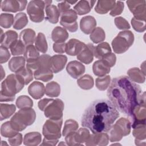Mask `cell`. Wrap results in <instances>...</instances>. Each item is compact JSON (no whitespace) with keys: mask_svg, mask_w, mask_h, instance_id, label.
Returning <instances> with one entry per match:
<instances>
[{"mask_svg":"<svg viewBox=\"0 0 146 146\" xmlns=\"http://www.w3.org/2000/svg\"><path fill=\"white\" fill-rule=\"evenodd\" d=\"M141 93L138 84L127 76H120L112 80L107 96L117 110L129 117L139 103Z\"/></svg>","mask_w":146,"mask_h":146,"instance_id":"1","label":"cell"},{"mask_svg":"<svg viewBox=\"0 0 146 146\" xmlns=\"http://www.w3.org/2000/svg\"><path fill=\"white\" fill-rule=\"evenodd\" d=\"M119 116L118 111L110 100H96L85 110L82 125L90 129L93 133L106 132Z\"/></svg>","mask_w":146,"mask_h":146,"instance_id":"2","label":"cell"},{"mask_svg":"<svg viewBox=\"0 0 146 146\" xmlns=\"http://www.w3.org/2000/svg\"><path fill=\"white\" fill-rule=\"evenodd\" d=\"M25 83L16 74H10L1 83L0 101L12 102L15 98V95L24 87Z\"/></svg>","mask_w":146,"mask_h":146,"instance_id":"3","label":"cell"},{"mask_svg":"<svg viewBox=\"0 0 146 146\" xmlns=\"http://www.w3.org/2000/svg\"><path fill=\"white\" fill-rule=\"evenodd\" d=\"M36 119V113L32 108L20 109L10 120L13 128L18 131H22L27 126L34 123Z\"/></svg>","mask_w":146,"mask_h":146,"instance_id":"4","label":"cell"},{"mask_svg":"<svg viewBox=\"0 0 146 146\" xmlns=\"http://www.w3.org/2000/svg\"><path fill=\"white\" fill-rule=\"evenodd\" d=\"M134 39V35L132 31H120L112 41L111 44L114 52L116 54L125 52L132 45Z\"/></svg>","mask_w":146,"mask_h":146,"instance_id":"5","label":"cell"},{"mask_svg":"<svg viewBox=\"0 0 146 146\" xmlns=\"http://www.w3.org/2000/svg\"><path fill=\"white\" fill-rule=\"evenodd\" d=\"M131 127V122L127 119L121 117L109 129V140L111 142L120 141L123 136L130 133Z\"/></svg>","mask_w":146,"mask_h":146,"instance_id":"6","label":"cell"},{"mask_svg":"<svg viewBox=\"0 0 146 146\" xmlns=\"http://www.w3.org/2000/svg\"><path fill=\"white\" fill-rule=\"evenodd\" d=\"M63 119H51L46 121L42 129L44 136L48 139H58L61 137V127Z\"/></svg>","mask_w":146,"mask_h":146,"instance_id":"7","label":"cell"},{"mask_svg":"<svg viewBox=\"0 0 146 146\" xmlns=\"http://www.w3.org/2000/svg\"><path fill=\"white\" fill-rule=\"evenodd\" d=\"M145 94L143 92V95L140 96L139 103L136 106L131 115L129 117L132 128L140 124H145Z\"/></svg>","mask_w":146,"mask_h":146,"instance_id":"8","label":"cell"},{"mask_svg":"<svg viewBox=\"0 0 146 146\" xmlns=\"http://www.w3.org/2000/svg\"><path fill=\"white\" fill-rule=\"evenodd\" d=\"M46 7L44 1L34 0L29 2L27 13L31 21L36 23L42 22L44 18V9Z\"/></svg>","mask_w":146,"mask_h":146,"instance_id":"9","label":"cell"},{"mask_svg":"<svg viewBox=\"0 0 146 146\" xmlns=\"http://www.w3.org/2000/svg\"><path fill=\"white\" fill-rule=\"evenodd\" d=\"M64 103L61 99H50L47 104L44 107V116L51 119H60L63 116Z\"/></svg>","mask_w":146,"mask_h":146,"instance_id":"10","label":"cell"},{"mask_svg":"<svg viewBox=\"0 0 146 146\" xmlns=\"http://www.w3.org/2000/svg\"><path fill=\"white\" fill-rule=\"evenodd\" d=\"M78 15L73 9L67 10L60 14V24L69 31L75 32L78 28Z\"/></svg>","mask_w":146,"mask_h":146,"instance_id":"11","label":"cell"},{"mask_svg":"<svg viewBox=\"0 0 146 146\" xmlns=\"http://www.w3.org/2000/svg\"><path fill=\"white\" fill-rule=\"evenodd\" d=\"M126 3L135 18L139 20L145 21L146 18V2L144 0H130Z\"/></svg>","mask_w":146,"mask_h":146,"instance_id":"12","label":"cell"},{"mask_svg":"<svg viewBox=\"0 0 146 146\" xmlns=\"http://www.w3.org/2000/svg\"><path fill=\"white\" fill-rule=\"evenodd\" d=\"M27 3V1L4 0L1 1V9L3 11L16 13L23 10Z\"/></svg>","mask_w":146,"mask_h":146,"instance_id":"13","label":"cell"},{"mask_svg":"<svg viewBox=\"0 0 146 146\" xmlns=\"http://www.w3.org/2000/svg\"><path fill=\"white\" fill-rule=\"evenodd\" d=\"M66 71L72 78L78 79L84 73L85 66L77 60H73L67 64Z\"/></svg>","mask_w":146,"mask_h":146,"instance_id":"14","label":"cell"},{"mask_svg":"<svg viewBox=\"0 0 146 146\" xmlns=\"http://www.w3.org/2000/svg\"><path fill=\"white\" fill-rule=\"evenodd\" d=\"M109 142V136L105 132L90 134L85 142L86 145H107Z\"/></svg>","mask_w":146,"mask_h":146,"instance_id":"15","label":"cell"},{"mask_svg":"<svg viewBox=\"0 0 146 146\" xmlns=\"http://www.w3.org/2000/svg\"><path fill=\"white\" fill-rule=\"evenodd\" d=\"M86 44L76 39H71L66 45V52L70 56L78 55L83 50Z\"/></svg>","mask_w":146,"mask_h":146,"instance_id":"16","label":"cell"},{"mask_svg":"<svg viewBox=\"0 0 146 146\" xmlns=\"http://www.w3.org/2000/svg\"><path fill=\"white\" fill-rule=\"evenodd\" d=\"M94 46L91 43L86 44L83 50L77 55V59L81 62L88 64L94 59Z\"/></svg>","mask_w":146,"mask_h":146,"instance_id":"17","label":"cell"},{"mask_svg":"<svg viewBox=\"0 0 146 146\" xmlns=\"http://www.w3.org/2000/svg\"><path fill=\"white\" fill-rule=\"evenodd\" d=\"M67 62V57L64 55H55L51 56L50 67L55 74L61 71Z\"/></svg>","mask_w":146,"mask_h":146,"instance_id":"18","label":"cell"},{"mask_svg":"<svg viewBox=\"0 0 146 146\" xmlns=\"http://www.w3.org/2000/svg\"><path fill=\"white\" fill-rule=\"evenodd\" d=\"M96 21L95 18L91 15L83 17L80 21V27L82 32L86 34H91L96 28Z\"/></svg>","mask_w":146,"mask_h":146,"instance_id":"19","label":"cell"},{"mask_svg":"<svg viewBox=\"0 0 146 146\" xmlns=\"http://www.w3.org/2000/svg\"><path fill=\"white\" fill-rule=\"evenodd\" d=\"M18 37V34L15 31L8 30L5 33H3V30L1 29L0 40L1 46L7 48H10L11 45L17 40Z\"/></svg>","mask_w":146,"mask_h":146,"instance_id":"20","label":"cell"},{"mask_svg":"<svg viewBox=\"0 0 146 146\" xmlns=\"http://www.w3.org/2000/svg\"><path fill=\"white\" fill-rule=\"evenodd\" d=\"M28 92L34 99H39L45 93L44 84L39 82H33L28 87Z\"/></svg>","mask_w":146,"mask_h":146,"instance_id":"21","label":"cell"},{"mask_svg":"<svg viewBox=\"0 0 146 146\" xmlns=\"http://www.w3.org/2000/svg\"><path fill=\"white\" fill-rule=\"evenodd\" d=\"M110 67L103 59H100L94 62L92 66L94 74L99 77L103 76L110 72Z\"/></svg>","mask_w":146,"mask_h":146,"instance_id":"22","label":"cell"},{"mask_svg":"<svg viewBox=\"0 0 146 146\" xmlns=\"http://www.w3.org/2000/svg\"><path fill=\"white\" fill-rule=\"evenodd\" d=\"M95 2V1H80L74 6V9L77 14L79 15H84L91 11Z\"/></svg>","mask_w":146,"mask_h":146,"instance_id":"23","label":"cell"},{"mask_svg":"<svg viewBox=\"0 0 146 146\" xmlns=\"http://www.w3.org/2000/svg\"><path fill=\"white\" fill-rule=\"evenodd\" d=\"M33 73L35 79L43 82H48L53 78V72L50 67H40L35 70Z\"/></svg>","mask_w":146,"mask_h":146,"instance_id":"24","label":"cell"},{"mask_svg":"<svg viewBox=\"0 0 146 146\" xmlns=\"http://www.w3.org/2000/svg\"><path fill=\"white\" fill-rule=\"evenodd\" d=\"M46 17L45 19L49 22L55 24L59 21L60 13L57 7L54 5H50L45 7Z\"/></svg>","mask_w":146,"mask_h":146,"instance_id":"25","label":"cell"},{"mask_svg":"<svg viewBox=\"0 0 146 146\" xmlns=\"http://www.w3.org/2000/svg\"><path fill=\"white\" fill-rule=\"evenodd\" d=\"M68 38V33L67 30L60 26L55 27L51 33V38L54 43H62Z\"/></svg>","mask_w":146,"mask_h":146,"instance_id":"26","label":"cell"},{"mask_svg":"<svg viewBox=\"0 0 146 146\" xmlns=\"http://www.w3.org/2000/svg\"><path fill=\"white\" fill-rule=\"evenodd\" d=\"M35 32L31 29H26L22 31L19 34V38L26 47L29 45H32L36 38Z\"/></svg>","mask_w":146,"mask_h":146,"instance_id":"27","label":"cell"},{"mask_svg":"<svg viewBox=\"0 0 146 146\" xmlns=\"http://www.w3.org/2000/svg\"><path fill=\"white\" fill-rule=\"evenodd\" d=\"M115 3V1L112 0L98 1L95 7V11L100 14H106L113 9Z\"/></svg>","mask_w":146,"mask_h":146,"instance_id":"28","label":"cell"},{"mask_svg":"<svg viewBox=\"0 0 146 146\" xmlns=\"http://www.w3.org/2000/svg\"><path fill=\"white\" fill-rule=\"evenodd\" d=\"M111 53V48L107 42H102L94 47V55L95 58L102 59L106 56Z\"/></svg>","mask_w":146,"mask_h":146,"instance_id":"29","label":"cell"},{"mask_svg":"<svg viewBox=\"0 0 146 146\" xmlns=\"http://www.w3.org/2000/svg\"><path fill=\"white\" fill-rule=\"evenodd\" d=\"M42 136L38 132H31L26 133L23 137V144L28 146H36L41 143Z\"/></svg>","mask_w":146,"mask_h":146,"instance_id":"30","label":"cell"},{"mask_svg":"<svg viewBox=\"0 0 146 146\" xmlns=\"http://www.w3.org/2000/svg\"><path fill=\"white\" fill-rule=\"evenodd\" d=\"M25 62L26 59L23 56H14L10 60L8 67L12 72L16 73L25 67Z\"/></svg>","mask_w":146,"mask_h":146,"instance_id":"31","label":"cell"},{"mask_svg":"<svg viewBox=\"0 0 146 146\" xmlns=\"http://www.w3.org/2000/svg\"><path fill=\"white\" fill-rule=\"evenodd\" d=\"M128 77L135 82L139 83H143L145 80V75L137 67L130 68L127 71Z\"/></svg>","mask_w":146,"mask_h":146,"instance_id":"32","label":"cell"},{"mask_svg":"<svg viewBox=\"0 0 146 146\" xmlns=\"http://www.w3.org/2000/svg\"><path fill=\"white\" fill-rule=\"evenodd\" d=\"M16 107L14 104H0V120L2 121L3 120L8 119L10 117L15 111Z\"/></svg>","mask_w":146,"mask_h":146,"instance_id":"33","label":"cell"},{"mask_svg":"<svg viewBox=\"0 0 146 146\" xmlns=\"http://www.w3.org/2000/svg\"><path fill=\"white\" fill-rule=\"evenodd\" d=\"M60 87L56 82L52 81L48 83L45 88V94L49 97H57L60 95Z\"/></svg>","mask_w":146,"mask_h":146,"instance_id":"34","label":"cell"},{"mask_svg":"<svg viewBox=\"0 0 146 146\" xmlns=\"http://www.w3.org/2000/svg\"><path fill=\"white\" fill-rule=\"evenodd\" d=\"M35 47L37 50L42 53H46L48 49V45L44 34L39 33L35 40Z\"/></svg>","mask_w":146,"mask_h":146,"instance_id":"35","label":"cell"},{"mask_svg":"<svg viewBox=\"0 0 146 146\" xmlns=\"http://www.w3.org/2000/svg\"><path fill=\"white\" fill-rule=\"evenodd\" d=\"M77 84L82 89L90 90L94 84V79L91 75L86 74L77 80Z\"/></svg>","mask_w":146,"mask_h":146,"instance_id":"36","label":"cell"},{"mask_svg":"<svg viewBox=\"0 0 146 146\" xmlns=\"http://www.w3.org/2000/svg\"><path fill=\"white\" fill-rule=\"evenodd\" d=\"M28 23V18L25 13L17 14L14 18L13 28L16 30H21L25 27Z\"/></svg>","mask_w":146,"mask_h":146,"instance_id":"37","label":"cell"},{"mask_svg":"<svg viewBox=\"0 0 146 146\" xmlns=\"http://www.w3.org/2000/svg\"><path fill=\"white\" fill-rule=\"evenodd\" d=\"M24 57L27 62H33L39 57V52L34 46L29 45L26 47Z\"/></svg>","mask_w":146,"mask_h":146,"instance_id":"38","label":"cell"},{"mask_svg":"<svg viewBox=\"0 0 146 146\" xmlns=\"http://www.w3.org/2000/svg\"><path fill=\"white\" fill-rule=\"evenodd\" d=\"M18 131L15 130L12 126L10 121L3 123L1 128V134L5 137H11L18 133Z\"/></svg>","mask_w":146,"mask_h":146,"instance_id":"39","label":"cell"},{"mask_svg":"<svg viewBox=\"0 0 146 146\" xmlns=\"http://www.w3.org/2000/svg\"><path fill=\"white\" fill-rule=\"evenodd\" d=\"M90 38L94 43H100L104 41L106 38L105 32L102 28L96 27L91 33Z\"/></svg>","mask_w":146,"mask_h":146,"instance_id":"40","label":"cell"},{"mask_svg":"<svg viewBox=\"0 0 146 146\" xmlns=\"http://www.w3.org/2000/svg\"><path fill=\"white\" fill-rule=\"evenodd\" d=\"M90 135L89 131L86 128H81L75 132V139L78 145H82L88 139Z\"/></svg>","mask_w":146,"mask_h":146,"instance_id":"41","label":"cell"},{"mask_svg":"<svg viewBox=\"0 0 146 146\" xmlns=\"http://www.w3.org/2000/svg\"><path fill=\"white\" fill-rule=\"evenodd\" d=\"M24 82L25 85H27L33 79V71L27 67H25L15 73Z\"/></svg>","mask_w":146,"mask_h":146,"instance_id":"42","label":"cell"},{"mask_svg":"<svg viewBox=\"0 0 146 146\" xmlns=\"http://www.w3.org/2000/svg\"><path fill=\"white\" fill-rule=\"evenodd\" d=\"M15 103L19 109L31 108L33 106V102L31 99L26 95L19 96L17 98Z\"/></svg>","mask_w":146,"mask_h":146,"instance_id":"43","label":"cell"},{"mask_svg":"<svg viewBox=\"0 0 146 146\" xmlns=\"http://www.w3.org/2000/svg\"><path fill=\"white\" fill-rule=\"evenodd\" d=\"M25 48L26 46L20 40H17L10 47L11 53L13 56H18L24 54Z\"/></svg>","mask_w":146,"mask_h":146,"instance_id":"44","label":"cell"},{"mask_svg":"<svg viewBox=\"0 0 146 146\" xmlns=\"http://www.w3.org/2000/svg\"><path fill=\"white\" fill-rule=\"evenodd\" d=\"M78 127L79 124L75 120L72 119L67 120L64 123L62 135L63 136H66L70 133L76 131Z\"/></svg>","mask_w":146,"mask_h":146,"instance_id":"45","label":"cell"},{"mask_svg":"<svg viewBox=\"0 0 146 146\" xmlns=\"http://www.w3.org/2000/svg\"><path fill=\"white\" fill-rule=\"evenodd\" d=\"M111 82V77L110 75H105L99 77L96 79L95 85L97 88L100 91L106 90Z\"/></svg>","mask_w":146,"mask_h":146,"instance_id":"46","label":"cell"},{"mask_svg":"<svg viewBox=\"0 0 146 146\" xmlns=\"http://www.w3.org/2000/svg\"><path fill=\"white\" fill-rule=\"evenodd\" d=\"M14 16L11 14L2 13L0 16V25L5 29L10 28L14 24Z\"/></svg>","mask_w":146,"mask_h":146,"instance_id":"47","label":"cell"},{"mask_svg":"<svg viewBox=\"0 0 146 146\" xmlns=\"http://www.w3.org/2000/svg\"><path fill=\"white\" fill-rule=\"evenodd\" d=\"M132 134L135 139L140 140H145L146 131H145V124H140L133 128Z\"/></svg>","mask_w":146,"mask_h":146,"instance_id":"48","label":"cell"},{"mask_svg":"<svg viewBox=\"0 0 146 146\" xmlns=\"http://www.w3.org/2000/svg\"><path fill=\"white\" fill-rule=\"evenodd\" d=\"M131 24L133 29L137 32L142 33L145 30V21L139 20L133 18L131 19Z\"/></svg>","mask_w":146,"mask_h":146,"instance_id":"49","label":"cell"},{"mask_svg":"<svg viewBox=\"0 0 146 146\" xmlns=\"http://www.w3.org/2000/svg\"><path fill=\"white\" fill-rule=\"evenodd\" d=\"M115 24L120 30H128L130 29V25L128 21L121 17H118L115 18Z\"/></svg>","mask_w":146,"mask_h":146,"instance_id":"50","label":"cell"},{"mask_svg":"<svg viewBox=\"0 0 146 146\" xmlns=\"http://www.w3.org/2000/svg\"><path fill=\"white\" fill-rule=\"evenodd\" d=\"M124 7V5L123 2L120 1H116L113 9L110 11V15H111L112 17L120 15L123 12Z\"/></svg>","mask_w":146,"mask_h":146,"instance_id":"51","label":"cell"},{"mask_svg":"<svg viewBox=\"0 0 146 146\" xmlns=\"http://www.w3.org/2000/svg\"><path fill=\"white\" fill-rule=\"evenodd\" d=\"M10 53L7 48L1 46L0 47V63L2 64L7 62L10 58Z\"/></svg>","mask_w":146,"mask_h":146,"instance_id":"52","label":"cell"},{"mask_svg":"<svg viewBox=\"0 0 146 146\" xmlns=\"http://www.w3.org/2000/svg\"><path fill=\"white\" fill-rule=\"evenodd\" d=\"M23 141L22 139V135L21 133H18L16 135L9 137L8 139V141L10 144V145L12 146H16V145H19L22 144Z\"/></svg>","mask_w":146,"mask_h":146,"instance_id":"53","label":"cell"},{"mask_svg":"<svg viewBox=\"0 0 146 146\" xmlns=\"http://www.w3.org/2000/svg\"><path fill=\"white\" fill-rule=\"evenodd\" d=\"M66 43L65 42L54 43L53 44V50L56 53H64L66 52Z\"/></svg>","mask_w":146,"mask_h":146,"instance_id":"54","label":"cell"},{"mask_svg":"<svg viewBox=\"0 0 146 146\" xmlns=\"http://www.w3.org/2000/svg\"><path fill=\"white\" fill-rule=\"evenodd\" d=\"M102 59H103L104 61H106V62L108 64V66L110 67H112L115 64L116 60V55L113 53L111 52L110 54L106 56Z\"/></svg>","mask_w":146,"mask_h":146,"instance_id":"55","label":"cell"},{"mask_svg":"<svg viewBox=\"0 0 146 146\" xmlns=\"http://www.w3.org/2000/svg\"><path fill=\"white\" fill-rule=\"evenodd\" d=\"M58 7L60 13L61 14L62 13L70 9V5L67 1H62L60 3H59L58 4Z\"/></svg>","mask_w":146,"mask_h":146,"instance_id":"56","label":"cell"},{"mask_svg":"<svg viewBox=\"0 0 146 146\" xmlns=\"http://www.w3.org/2000/svg\"><path fill=\"white\" fill-rule=\"evenodd\" d=\"M58 142V139H48L46 137L44 138L43 143L41 145H55Z\"/></svg>","mask_w":146,"mask_h":146,"instance_id":"57","label":"cell"},{"mask_svg":"<svg viewBox=\"0 0 146 146\" xmlns=\"http://www.w3.org/2000/svg\"><path fill=\"white\" fill-rule=\"evenodd\" d=\"M1 80H2L4 78L5 76V71H3V67H2V66H1Z\"/></svg>","mask_w":146,"mask_h":146,"instance_id":"58","label":"cell"},{"mask_svg":"<svg viewBox=\"0 0 146 146\" xmlns=\"http://www.w3.org/2000/svg\"><path fill=\"white\" fill-rule=\"evenodd\" d=\"M67 2H68V3L70 4H74V3H76V2H78V1H67Z\"/></svg>","mask_w":146,"mask_h":146,"instance_id":"59","label":"cell"}]
</instances>
